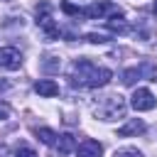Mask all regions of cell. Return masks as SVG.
<instances>
[{
	"instance_id": "6da1fadb",
	"label": "cell",
	"mask_w": 157,
	"mask_h": 157,
	"mask_svg": "<svg viewBox=\"0 0 157 157\" xmlns=\"http://www.w3.org/2000/svg\"><path fill=\"white\" fill-rule=\"evenodd\" d=\"M113 78V71L105 66H96L91 59H76L71 64V81L83 88H101Z\"/></svg>"
},
{
	"instance_id": "7a4b0ae2",
	"label": "cell",
	"mask_w": 157,
	"mask_h": 157,
	"mask_svg": "<svg viewBox=\"0 0 157 157\" xmlns=\"http://www.w3.org/2000/svg\"><path fill=\"white\" fill-rule=\"evenodd\" d=\"M96 118L101 120H115V118H123L125 115V98L120 93H113V96H105L98 105H96Z\"/></svg>"
},
{
	"instance_id": "3957f363",
	"label": "cell",
	"mask_w": 157,
	"mask_h": 157,
	"mask_svg": "<svg viewBox=\"0 0 157 157\" xmlns=\"http://www.w3.org/2000/svg\"><path fill=\"white\" fill-rule=\"evenodd\" d=\"M37 25H39V29L44 32V37L49 39V42H54V39H59V25L49 17V2H42V5H37Z\"/></svg>"
},
{
	"instance_id": "277c9868",
	"label": "cell",
	"mask_w": 157,
	"mask_h": 157,
	"mask_svg": "<svg viewBox=\"0 0 157 157\" xmlns=\"http://www.w3.org/2000/svg\"><path fill=\"white\" fill-rule=\"evenodd\" d=\"M130 105L135 110H152L157 105V98H155V93L150 88H135V93L130 98Z\"/></svg>"
},
{
	"instance_id": "5b68a950",
	"label": "cell",
	"mask_w": 157,
	"mask_h": 157,
	"mask_svg": "<svg viewBox=\"0 0 157 157\" xmlns=\"http://www.w3.org/2000/svg\"><path fill=\"white\" fill-rule=\"evenodd\" d=\"M108 12H110V15H118L120 10H118L113 2H93V5H88V7H81V15L88 17V20H103Z\"/></svg>"
},
{
	"instance_id": "8992f818",
	"label": "cell",
	"mask_w": 157,
	"mask_h": 157,
	"mask_svg": "<svg viewBox=\"0 0 157 157\" xmlns=\"http://www.w3.org/2000/svg\"><path fill=\"white\" fill-rule=\"evenodd\" d=\"M20 64H22V54L15 47H0V69L15 71L20 69Z\"/></svg>"
},
{
	"instance_id": "52a82bcc",
	"label": "cell",
	"mask_w": 157,
	"mask_h": 157,
	"mask_svg": "<svg viewBox=\"0 0 157 157\" xmlns=\"http://www.w3.org/2000/svg\"><path fill=\"white\" fill-rule=\"evenodd\" d=\"M76 147V140H74V135H69V132H64V135H59L56 137V142H54V152H52V157H64V155H69L71 150Z\"/></svg>"
},
{
	"instance_id": "ba28073f",
	"label": "cell",
	"mask_w": 157,
	"mask_h": 157,
	"mask_svg": "<svg viewBox=\"0 0 157 157\" xmlns=\"http://www.w3.org/2000/svg\"><path fill=\"white\" fill-rule=\"evenodd\" d=\"M76 155L78 157H101L103 155V145L98 140H83L78 147H76Z\"/></svg>"
},
{
	"instance_id": "9c48e42d",
	"label": "cell",
	"mask_w": 157,
	"mask_h": 157,
	"mask_svg": "<svg viewBox=\"0 0 157 157\" xmlns=\"http://www.w3.org/2000/svg\"><path fill=\"white\" fill-rule=\"evenodd\" d=\"M34 91H37L42 98H52V96L59 93V83L52 81V78H39V81L34 83Z\"/></svg>"
},
{
	"instance_id": "30bf717a",
	"label": "cell",
	"mask_w": 157,
	"mask_h": 157,
	"mask_svg": "<svg viewBox=\"0 0 157 157\" xmlns=\"http://www.w3.org/2000/svg\"><path fill=\"white\" fill-rule=\"evenodd\" d=\"M140 132H145V123L137 120V118L125 123L123 128H118V137H130V135H140Z\"/></svg>"
},
{
	"instance_id": "8fae6325",
	"label": "cell",
	"mask_w": 157,
	"mask_h": 157,
	"mask_svg": "<svg viewBox=\"0 0 157 157\" xmlns=\"http://www.w3.org/2000/svg\"><path fill=\"white\" fill-rule=\"evenodd\" d=\"M137 69H140V76H142V78H147V81H157V64H155L152 59H142Z\"/></svg>"
},
{
	"instance_id": "7c38bea8",
	"label": "cell",
	"mask_w": 157,
	"mask_h": 157,
	"mask_svg": "<svg viewBox=\"0 0 157 157\" xmlns=\"http://www.w3.org/2000/svg\"><path fill=\"white\" fill-rule=\"evenodd\" d=\"M108 29H110V32H118V34L128 32V25H125V20H123V12H118V15H113V17L108 20Z\"/></svg>"
},
{
	"instance_id": "4fadbf2b",
	"label": "cell",
	"mask_w": 157,
	"mask_h": 157,
	"mask_svg": "<svg viewBox=\"0 0 157 157\" xmlns=\"http://www.w3.org/2000/svg\"><path fill=\"white\" fill-rule=\"evenodd\" d=\"M34 135H37V140H42L44 145H54L56 142V132L54 130H49V128H34Z\"/></svg>"
},
{
	"instance_id": "5bb4252c",
	"label": "cell",
	"mask_w": 157,
	"mask_h": 157,
	"mask_svg": "<svg viewBox=\"0 0 157 157\" xmlns=\"http://www.w3.org/2000/svg\"><path fill=\"white\" fill-rule=\"evenodd\" d=\"M137 78H142L137 66H132V69H125V71H123V83H125V86H132Z\"/></svg>"
},
{
	"instance_id": "9a60e30c",
	"label": "cell",
	"mask_w": 157,
	"mask_h": 157,
	"mask_svg": "<svg viewBox=\"0 0 157 157\" xmlns=\"http://www.w3.org/2000/svg\"><path fill=\"white\" fill-rule=\"evenodd\" d=\"M113 157H142V152L137 147H120L113 152Z\"/></svg>"
},
{
	"instance_id": "2e32d148",
	"label": "cell",
	"mask_w": 157,
	"mask_h": 157,
	"mask_svg": "<svg viewBox=\"0 0 157 157\" xmlns=\"http://www.w3.org/2000/svg\"><path fill=\"white\" fill-rule=\"evenodd\" d=\"M86 39H88L91 44H103V42H108L110 37H108V34H103V32H88V34H86Z\"/></svg>"
},
{
	"instance_id": "e0dca14e",
	"label": "cell",
	"mask_w": 157,
	"mask_h": 157,
	"mask_svg": "<svg viewBox=\"0 0 157 157\" xmlns=\"http://www.w3.org/2000/svg\"><path fill=\"white\" fill-rule=\"evenodd\" d=\"M15 157H37V152L29 147V145H25V142H20V147L15 150Z\"/></svg>"
},
{
	"instance_id": "ac0fdd59",
	"label": "cell",
	"mask_w": 157,
	"mask_h": 157,
	"mask_svg": "<svg viewBox=\"0 0 157 157\" xmlns=\"http://www.w3.org/2000/svg\"><path fill=\"white\" fill-rule=\"evenodd\" d=\"M61 10H64L66 15H74V17H83V15H81V7H76V5H71L69 0H64V2H61Z\"/></svg>"
},
{
	"instance_id": "d6986e66",
	"label": "cell",
	"mask_w": 157,
	"mask_h": 157,
	"mask_svg": "<svg viewBox=\"0 0 157 157\" xmlns=\"http://www.w3.org/2000/svg\"><path fill=\"white\" fill-rule=\"evenodd\" d=\"M5 118H10V105L0 103V120H5Z\"/></svg>"
},
{
	"instance_id": "ffe728a7",
	"label": "cell",
	"mask_w": 157,
	"mask_h": 157,
	"mask_svg": "<svg viewBox=\"0 0 157 157\" xmlns=\"http://www.w3.org/2000/svg\"><path fill=\"white\" fill-rule=\"evenodd\" d=\"M44 69L47 71H54V69H59V61H44Z\"/></svg>"
},
{
	"instance_id": "44dd1931",
	"label": "cell",
	"mask_w": 157,
	"mask_h": 157,
	"mask_svg": "<svg viewBox=\"0 0 157 157\" xmlns=\"http://www.w3.org/2000/svg\"><path fill=\"white\" fill-rule=\"evenodd\" d=\"M0 88H7V83H5V81H0Z\"/></svg>"
},
{
	"instance_id": "7402d4cb",
	"label": "cell",
	"mask_w": 157,
	"mask_h": 157,
	"mask_svg": "<svg viewBox=\"0 0 157 157\" xmlns=\"http://www.w3.org/2000/svg\"><path fill=\"white\" fill-rule=\"evenodd\" d=\"M152 10H155V15H157V0H155V5H152Z\"/></svg>"
}]
</instances>
